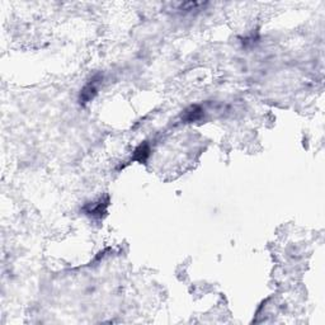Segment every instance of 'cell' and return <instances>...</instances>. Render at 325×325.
I'll use <instances>...</instances> for the list:
<instances>
[{
  "label": "cell",
  "instance_id": "1",
  "mask_svg": "<svg viewBox=\"0 0 325 325\" xmlns=\"http://www.w3.org/2000/svg\"><path fill=\"white\" fill-rule=\"evenodd\" d=\"M100 81H102V78L99 75H95L94 78H92V80H89L84 85V88L80 92V97H79L81 104H87L88 102L94 99L98 93V87H99Z\"/></svg>",
  "mask_w": 325,
  "mask_h": 325
},
{
  "label": "cell",
  "instance_id": "2",
  "mask_svg": "<svg viewBox=\"0 0 325 325\" xmlns=\"http://www.w3.org/2000/svg\"><path fill=\"white\" fill-rule=\"evenodd\" d=\"M109 205V198L106 197V198H100L98 202H94V203H89V205H87V206L84 207L85 212H87L88 215H90V216L93 217H102L106 215L107 212V207H108Z\"/></svg>",
  "mask_w": 325,
  "mask_h": 325
},
{
  "label": "cell",
  "instance_id": "3",
  "mask_svg": "<svg viewBox=\"0 0 325 325\" xmlns=\"http://www.w3.org/2000/svg\"><path fill=\"white\" fill-rule=\"evenodd\" d=\"M203 117V108L198 104L191 106L190 108H187L185 111V113L182 114V119L187 123H192V122L200 121Z\"/></svg>",
  "mask_w": 325,
  "mask_h": 325
},
{
  "label": "cell",
  "instance_id": "4",
  "mask_svg": "<svg viewBox=\"0 0 325 325\" xmlns=\"http://www.w3.org/2000/svg\"><path fill=\"white\" fill-rule=\"evenodd\" d=\"M150 155V145L147 142H142L135 149L132 155V159L138 162H145Z\"/></svg>",
  "mask_w": 325,
  "mask_h": 325
}]
</instances>
